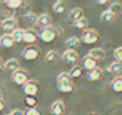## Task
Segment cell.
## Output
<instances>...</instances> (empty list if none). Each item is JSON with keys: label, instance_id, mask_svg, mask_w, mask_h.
Masks as SVG:
<instances>
[{"label": "cell", "instance_id": "obj_22", "mask_svg": "<svg viewBox=\"0 0 122 115\" xmlns=\"http://www.w3.org/2000/svg\"><path fill=\"white\" fill-rule=\"evenodd\" d=\"M12 37L14 39V42L15 43H22L23 42V37H24V29H21V28H16L13 32L11 33Z\"/></svg>", "mask_w": 122, "mask_h": 115}, {"label": "cell", "instance_id": "obj_7", "mask_svg": "<svg viewBox=\"0 0 122 115\" xmlns=\"http://www.w3.org/2000/svg\"><path fill=\"white\" fill-rule=\"evenodd\" d=\"M1 29L5 32H13L16 29V19L14 17H9L1 22Z\"/></svg>", "mask_w": 122, "mask_h": 115}, {"label": "cell", "instance_id": "obj_5", "mask_svg": "<svg viewBox=\"0 0 122 115\" xmlns=\"http://www.w3.org/2000/svg\"><path fill=\"white\" fill-rule=\"evenodd\" d=\"M11 80L15 85H23L24 86L26 84V82L28 81V76H27V73H26L23 69H19L12 73Z\"/></svg>", "mask_w": 122, "mask_h": 115}, {"label": "cell", "instance_id": "obj_3", "mask_svg": "<svg viewBox=\"0 0 122 115\" xmlns=\"http://www.w3.org/2000/svg\"><path fill=\"white\" fill-rule=\"evenodd\" d=\"M39 38L41 39L42 42H44V43H51V42H53L56 38L55 28L51 27V26L50 27L43 28L39 33Z\"/></svg>", "mask_w": 122, "mask_h": 115}, {"label": "cell", "instance_id": "obj_8", "mask_svg": "<svg viewBox=\"0 0 122 115\" xmlns=\"http://www.w3.org/2000/svg\"><path fill=\"white\" fill-rule=\"evenodd\" d=\"M62 58L67 64H76L78 60V53L75 50H67L63 53Z\"/></svg>", "mask_w": 122, "mask_h": 115}, {"label": "cell", "instance_id": "obj_26", "mask_svg": "<svg viewBox=\"0 0 122 115\" xmlns=\"http://www.w3.org/2000/svg\"><path fill=\"white\" fill-rule=\"evenodd\" d=\"M88 24H89L88 19L85 18V17H83V18L72 23V27L76 28V29H85V28L88 27Z\"/></svg>", "mask_w": 122, "mask_h": 115}, {"label": "cell", "instance_id": "obj_38", "mask_svg": "<svg viewBox=\"0 0 122 115\" xmlns=\"http://www.w3.org/2000/svg\"><path fill=\"white\" fill-rule=\"evenodd\" d=\"M7 115H10V114H7Z\"/></svg>", "mask_w": 122, "mask_h": 115}, {"label": "cell", "instance_id": "obj_31", "mask_svg": "<svg viewBox=\"0 0 122 115\" xmlns=\"http://www.w3.org/2000/svg\"><path fill=\"white\" fill-rule=\"evenodd\" d=\"M113 56H115V58H116V61L122 64V46L116 48L115 51H113Z\"/></svg>", "mask_w": 122, "mask_h": 115}, {"label": "cell", "instance_id": "obj_9", "mask_svg": "<svg viewBox=\"0 0 122 115\" xmlns=\"http://www.w3.org/2000/svg\"><path fill=\"white\" fill-rule=\"evenodd\" d=\"M50 113L52 115H63L65 113V104L62 100L53 102L50 109Z\"/></svg>", "mask_w": 122, "mask_h": 115}, {"label": "cell", "instance_id": "obj_11", "mask_svg": "<svg viewBox=\"0 0 122 115\" xmlns=\"http://www.w3.org/2000/svg\"><path fill=\"white\" fill-rule=\"evenodd\" d=\"M38 39V33L32 29H27L24 30V37H23V42L27 44H32L37 41Z\"/></svg>", "mask_w": 122, "mask_h": 115}, {"label": "cell", "instance_id": "obj_1", "mask_svg": "<svg viewBox=\"0 0 122 115\" xmlns=\"http://www.w3.org/2000/svg\"><path fill=\"white\" fill-rule=\"evenodd\" d=\"M57 89L62 94H69L74 92V84H72L71 78L69 75L68 72H62L57 76Z\"/></svg>", "mask_w": 122, "mask_h": 115}, {"label": "cell", "instance_id": "obj_4", "mask_svg": "<svg viewBox=\"0 0 122 115\" xmlns=\"http://www.w3.org/2000/svg\"><path fill=\"white\" fill-rule=\"evenodd\" d=\"M23 57L25 60L27 61H32V60L37 59L38 56H39V48L35 45H29L26 46L23 51Z\"/></svg>", "mask_w": 122, "mask_h": 115}, {"label": "cell", "instance_id": "obj_24", "mask_svg": "<svg viewBox=\"0 0 122 115\" xmlns=\"http://www.w3.org/2000/svg\"><path fill=\"white\" fill-rule=\"evenodd\" d=\"M68 73H69V75H70V78H80V76L82 75V73H83L82 67H80V66H74V67L70 69V71H69Z\"/></svg>", "mask_w": 122, "mask_h": 115}, {"label": "cell", "instance_id": "obj_28", "mask_svg": "<svg viewBox=\"0 0 122 115\" xmlns=\"http://www.w3.org/2000/svg\"><path fill=\"white\" fill-rule=\"evenodd\" d=\"M25 104L29 108H36V106L38 104V100L36 99V97L27 96L25 99Z\"/></svg>", "mask_w": 122, "mask_h": 115}, {"label": "cell", "instance_id": "obj_30", "mask_svg": "<svg viewBox=\"0 0 122 115\" xmlns=\"http://www.w3.org/2000/svg\"><path fill=\"white\" fill-rule=\"evenodd\" d=\"M25 21L29 24H37L38 23V16L34 13H27L25 15Z\"/></svg>", "mask_w": 122, "mask_h": 115}, {"label": "cell", "instance_id": "obj_19", "mask_svg": "<svg viewBox=\"0 0 122 115\" xmlns=\"http://www.w3.org/2000/svg\"><path fill=\"white\" fill-rule=\"evenodd\" d=\"M52 9H53V11L56 14H63L66 11V5H65V2L63 0H57V1H55L53 3Z\"/></svg>", "mask_w": 122, "mask_h": 115}, {"label": "cell", "instance_id": "obj_36", "mask_svg": "<svg viewBox=\"0 0 122 115\" xmlns=\"http://www.w3.org/2000/svg\"><path fill=\"white\" fill-rule=\"evenodd\" d=\"M2 69H5V62H3L2 59L0 58V71H1Z\"/></svg>", "mask_w": 122, "mask_h": 115}, {"label": "cell", "instance_id": "obj_25", "mask_svg": "<svg viewBox=\"0 0 122 115\" xmlns=\"http://www.w3.org/2000/svg\"><path fill=\"white\" fill-rule=\"evenodd\" d=\"M5 7L9 8V9L16 10L23 5V1H22V0H7V1H5Z\"/></svg>", "mask_w": 122, "mask_h": 115}, {"label": "cell", "instance_id": "obj_17", "mask_svg": "<svg viewBox=\"0 0 122 115\" xmlns=\"http://www.w3.org/2000/svg\"><path fill=\"white\" fill-rule=\"evenodd\" d=\"M110 87L115 92H118V94L122 92V75H118L113 78L110 84Z\"/></svg>", "mask_w": 122, "mask_h": 115}, {"label": "cell", "instance_id": "obj_12", "mask_svg": "<svg viewBox=\"0 0 122 115\" xmlns=\"http://www.w3.org/2000/svg\"><path fill=\"white\" fill-rule=\"evenodd\" d=\"M83 10L80 9V8H75V9L70 10L68 13V18L70 19V21L72 22V23H75V22L79 21V19L83 18L84 16H83Z\"/></svg>", "mask_w": 122, "mask_h": 115}, {"label": "cell", "instance_id": "obj_27", "mask_svg": "<svg viewBox=\"0 0 122 115\" xmlns=\"http://www.w3.org/2000/svg\"><path fill=\"white\" fill-rule=\"evenodd\" d=\"M57 58H58V54L56 53V51H53V50H52V51H49L46 55V60L48 62H53V61H55Z\"/></svg>", "mask_w": 122, "mask_h": 115}, {"label": "cell", "instance_id": "obj_13", "mask_svg": "<svg viewBox=\"0 0 122 115\" xmlns=\"http://www.w3.org/2000/svg\"><path fill=\"white\" fill-rule=\"evenodd\" d=\"M14 43H15V42H14V39L11 33H5V35L0 37V45L2 46V47L10 48L13 46Z\"/></svg>", "mask_w": 122, "mask_h": 115}, {"label": "cell", "instance_id": "obj_33", "mask_svg": "<svg viewBox=\"0 0 122 115\" xmlns=\"http://www.w3.org/2000/svg\"><path fill=\"white\" fill-rule=\"evenodd\" d=\"M10 115H25V113L23 112L22 110H19V109H16V110H13L11 113H10Z\"/></svg>", "mask_w": 122, "mask_h": 115}, {"label": "cell", "instance_id": "obj_15", "mask_svg": "<svg viewBox=\"0 0 122 115\" xmlns=\"http://www.w3.org/2000/svg\"><path fill=\"white\" fill-rule=\"evenodd\" d=\"M5 69L9 72H15L20 69V62L16 58H11L5 62Z\"/></svg>", "mask_w": 122, "mask_h": 115}, {"label": "cell", "instance_id": "obj_21", "mask_svg": "<svg viewBox=\"0 0 122 115\" xmlns=\"http://www.w3.org/2000/svg\"><path fill=\"white\" fill-rule=\"evenodd\" d=\"M107 71L110 73H116L119 74L122 72V64L118 61H113L111 64H109V66L107 67Z\"/></svg>", "mask_w": 122, "mask_h": 115}, {"label": "cell", "instance_id": "obj_29", "mask_svg": "<svg viewBox=\"0 0 122 115\" xmlns=\"http://www.w3.org/2000/svg\"><path fill=\"white\" fill-rule=\"evenodd\" d=\"M121 9H122V5H120L119 2H112L110 5V8H109V11L112 12V13L117 16L118 14L121 12Z\"/></svg>", "mask_w": 122, "mask_h": 115}, {"label": "cell", "instance_id": "obj_20", "mask_svg": "<svg viewBox=\"0 0 122 115\" xmlns=\"http://www.w3.org/2000/svg\"><path fill=\"white\" fill-rule=\"evenodd\" d=\"M101 19L102 22H105V23H113L116 19V15L110 12L109 10H106V11H104L103 13L101 14Z\"/></svg>", "mask_w": 122, "mask_h": 115}, {"label": "cell", "instance_id": "obj_10", "mask_svg": "<svg viewBox=\"0 0 122 115\" xmlns=\"http://www.w3.org/2000/svg\"><path fill=\"white\" fill-rule=\"evenodd\" d=\"M81 64H82V68L85 69L86 71H91V70L97 68V61L95 59H93L90 56H85V57L82 58L81 60Z\"/></svg>", "mask_w": 122, "mask_h": 115}, {"label": "cell", "instance_id": "obj_2", "mask_svg": "<svg viewBox=\"0 0 122 115\" xmlns=\"http://www.w3.org/2000/svg\"><path fill=\"white\" fill-rule=\"evenodd\" d=\"M99 35L95 29H86L83 31L81 41L84 44H94L98 41Z\"/></svg>", "mask_w": 122, "mask_h": 115}, {"label": "cell", "instance_id": "obj_34", "mask_svg": "<svg viewBox=\"0 0 122 115\" xmlns=\"http://www.w3.org/2000/svg\"><path fill=\"white\" fill-rule=\"evenodd\" d=\"M3 109H5V101H3V100L0 98V112H1Z\"/></svg>", "mask_w": 122, "mask_h": 115}, {"label": "cell", "instance_id": "obj_18", "mask_svg": "<svg viewBox=\"0 0 122 115\" xmlns=\"http://www.w3.org/2000/svg\"><path fill=\"white\" fill-rule=\"evenodd\" d=\"M102 75H103V71H102L101 68H95V69L88 72V78L92 82L98 81L102 78Z\"/></svg>", "mask_w": 122, "mask_h": 115}, {"label": "cell", "instance_id": "obj_16", "mask_svg": "<svg viewBox=\"0 0 122 115\" xmlns=\"http://www.w3.org/2000/svg\"><path fill=\"white\" fill-rule=\"evenodd\" d=\"M51 22H52L51 16L46 13H43L40 16H38V23L37 24H38V26L42 27V29H43V28H46V27H50Z\"/></svg>", "mask_w": 122, "mask_h": 115}, {"label": "cell", "instance_id": "obj_14", "mask_svg": "<svg viewBox=\"0 0 122 115\" xmlns=\"http://www.w3.org/2000/svg\"><path fill=\"white\" fill-rule=\"evenodd\" d=\"M88 55L90 56V57H92L93 59H95L96 61L97 60H102V59H104V58L106 57V53H105V51L101 47L92 48V50L89 52Z\"/></svg>", "mask_w": 122, "mask_h": 115}, {"label": "cell", "instance_id": "obj_23", "mask_svg": "<svg viewBox=\"0 0 122 115\" xmlns=\"http://www.w3.org/2000/svg\"><path fill=\"white\" fill-rule=\"evenodd\" d=\"M80 44V40L77 37H70L65 41V45L68 47V50H74V47L78 46Z\"/></svg>", "mask_w": 122, "mask_h": 115}, {"label": "cell", "instance_id": "obj_37", "mask_svg": "<svg viewBox=\"0 0 122 115\" xmlns=\"http://www.w3.org/2000/svg\"><path fill=\"white\" fill-rule=\"evenodd\" d=\"M89 115H98V114H97V113H90Z\"/></svg>", "mask_w": 122, "mask_h": 115}, {"label": "cell", "instance_id": "obj_35", "mask_svg": "<svg viewBox=\"0 0 122 115\" xmlns=\"http://www.w3.org/2000/svg\"><path fill=\"white\" fill-rule=\"evenodd\" d=\"M96 2L98 3V5H105V3L108 2V0H97Z\"/></svg>", "mask_w": 122, "mask_h": 115}, {"label": "cell", "instance_id": "obj_6", "mask_svg": "<svg viewBox=\"0 0 122 115\" xmlns=\"http://www.w3.org/2000/svg\"><path fill=\"white\" fill-rule=\"evenodd\" d=\"M23 90L27 96L36 97L38 94V90H39V84H38L37 81L35 80H28L26 82V84L24 85Z\"/></svg>", "mask_w": 122, "mask_h": 115}, {"label": "cell", "instance_id": "obj_32", "mask_svg": "<svg viewBox=\"0 0 122 115\" xmlns=\"http://www.w3.org/2000/svg\"><path fill=\"white\" fill-rule=\"evenodd\" d=\"M25 115H41V112L37 108H28Z\"/></svg>", "mask_w": 122, "mask_h": 115}]
</instances>
